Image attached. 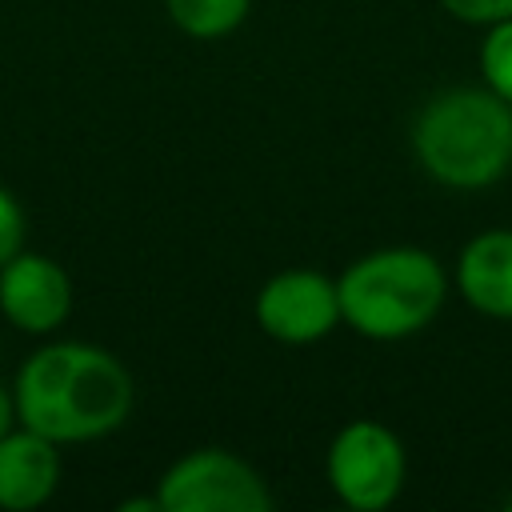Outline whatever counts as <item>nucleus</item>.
Returning a JSON list of instances; mask_svg holds the SVG:
<instances>
[{"mask_svg": "<svg viewBox=\"0 0 512 512\" xmlns=\"http://www.w3.org/2000/svg\"><path fill=\"white\" fill-rule=\"evenodd\" d=\"M16 420L56 444L116 432L132 412V376L100 344L56 340L36 348L16 376Z\"/></svg>", "mask_w": 512, "mask_h": 512, "instance_id": "obj_1", "label": "nucleus"}, {"mask_svg": "<svg viewBox=\"0 0 512 512\" xmlns=\"http://www.w3.org/2000/svg\"><path fill=\"white\" fill-rule=\"evenodd\" d=\"M412 152L444 188H488L512 168V104L488 84L436 92L412 124Z\"/></svg>", "mask_w": 512, "mask_h": 512, "instance_id": "obj_2", "label": "nucleus"}, {"mask_svg": "<svg viewBox=\"0 0 512 512\" xmlns=\"http://www.w3.org/2000/svg\"><path fill=\"white\" fill-rule=\"evenodd\" d=\"M340 316L368 340H404L436 320L448 296L444 264L424 248H376L336 280Z\"/></svg>", "mask_w": 512, "mask_h": 512, "instance_id": "obj_3", "label": "nucleus"}, {"mask_svg": "<svg viewBox=\"0 0 512 512\" xmlns=\"http://www.w3.org/2000/svg\"><path fill=\"white\" fill-rule=\"evenodd\" d=\"M160 512H272L268 480L228 448H196L156 480Z\"/></svg>", "mask_w": 512, "mask_h": 512, "instance_id": "obj_4", "label": "nucleus"}, {"mask_svg": "<svg viewBox=\"0 0 512 512\" xmlns=\"http://www.w3.org/2000/svg\"><path fill=\"white\" fill-rule=\"evenodd\" d=\"M324 472L328 484L336 492V500L352 512H380L388 508L408 476V456L404 444L392 428H384L380 420H352L344 424L324 456Z\"/></svg>", "mask_w": 512, "mask_h": 512, "instance_id": "obj_5", "label": "nucleus"}, {"mask_svg": "<svg viewBox=\"0 0 512 512\" xmlns=\"http://www.w3.org/2000/svg\"><path fill=\"white\" fill-rule=\"evenodd\" d=\"M256 324L264 336L280 344H316L324 340L340 316V288L332 276L316 268H288L264 280L256 292Z\"/></svg>", "mask_w": 512, "mask_h": 512, "instance_id": "obj_6", "label": "nucleus"}, {"mask_svg": "<svg viewBox=\"0 0 512 512\" xmlns=\"http://www.w3.org/2000/svg\"><path fill=\"white\" fill-rule=\"evenodd\" d=\"M0 312L20 332H56L72 312L68 272L56 260L20 248L8 264H0Z\"/></svg>", "mask_w": 512, "mask_h": 512, "instance_id": "obj_7", "label": "nucleus"}, {"mask_svg": "<svg viewBox=\"0 0 512 512\" xmlns=\"http://www.w3.org/2000/svg\"><path fill=\"white\" fill-rule=\"evenodd\" d=\"M60 484V444L32 432L8 428L0 436V508L28 512L40 508Z\"/></svg>", "mask_w": 512, "mask_h": 512, "instance_id": "obj_8", "label": "nucleus"}, {"mask_svg": "<svg viewBox=\"0 0 512 512\" xmlns=\"http://www.w3.org/2000/svg\"><path fill=\"white\" fill-rule=\"evenodd\" d=\"M456 288L488 320H512V228H488L460 248Z\"/></svg>", "mask_w": 512, "mask_h": 512, "instance_id": "obj_9", "label": "nucleus"}, {"mask_svg": "<svg viewBox=\"0 0 512 512\" xmlns=\"http://www.w3.org/2000/svg\"><path fill=\"white\" fill-rule=\"evenodd\" d=\"M172 24L192 40H220L236 32L252 8V0H164Z\"/></svg>", "mask_w": 512, "mask_h": 512, "instance_id": "obj_10", "label": "nucleus"}, {"mask_svg": "<svg viewBox=\"0 0 512 512\" xmlns=\"http://www.w3.org/2000/svg\"><path fill=\"white\" fill-rule=\"evenodd\" d=\"M480 76L500 100L512 104V16L488 24L480 40Z\"/></svg>", "mask_w": 512, "mask_h": 512, "instance_id": "obj_11", "label": "nucleus"}, {"mask_svg": "<svg viewBox=\"0 0 512 512\" xmlns=\"http://www.w3.org/2000/svg\"><path fill=\"white\" fill-rule=\"evenodd\" d=\"M24 248V212L16 196L0 184V264H8Z\"/></svg>", "mask_w": 512, "mask_h": 512, "instance_id": "obj_12", "label": "nucleus"}, {"mask_svg": "<svg viewBox=\"0 0 512 512\" xmlns=\"http://www.w3.org/2000/svg\"><path fill=\"white\" fill-rule=\"evenodd\" d=\"M440 8L464 24H496V20H508L512 16V0H440Z\"/></svg>", "mask_w": 512, "mask_h": 512, "instance_id": "obj_13", "label": "nucleus"}, {"mask_svg": "<svg viewBox=\"0 0 512 512\" xmlns=\"http://www.w3.org/2000/svg\"><path fill=\"white\" fill-rule=\"evenodd\" d=\"M12 420H16V396L0 384V436L12 428Z\"/></svg>", "mask_w": 512, "mask_h": 512, "instance_id": "obj_14", "label": "nucleus"}, {"mask_svg": "<svg viewBox=\"0 0 512 512\" xmlns=\"http://www.w3.org/2000/svg\"><path fill=\"white\" fill-rule=\"evenodd\" d=\"M508 508H512V500H508Z\"/></svg>", "mask_w": 512, "mask_h": 512, "instance_id": "obj_15", "label": "nucleus"}]
</instances>
